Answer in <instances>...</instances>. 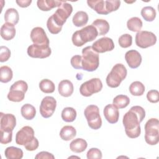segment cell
Wrapping results in <instances>:
<instances>
[{
  "mask_svg": "<svg viewBox=\"0 0 159 159\" xmlns=\"http://www.w3.org/2000/svg\"><path fill=\"white\" fill-rule=\"evenodd\" d=\"M99 65V58L98 53L96 52L91 46L84 47L82 50V69L87 71H94L97 70Z\"/></svg>",
  "mask_w": 159,
  "mask_h": 159,
  "instance_id": "cell-3",
  "label": "cell"
},
{
  "mask_svg": "<svg viewBox=\"0 0 159 159\" xmlns=\"http://www.w3.org/2000/svg\"><path fill=\"white\" fill-rule=\"evenodd\" d=\"M127 74V71L125 66L122 63H117L107 75L106 79V84L110 88H117L126 78Z\"/></svg>",
  "mask_w": 159,
  "mask_h": 159,
  "instance_id": "cell-5",
  "label": "cell"
},
{
  "mask_svg": "<svg viewBox=\"0 0 159 159\" xmlns=\"http://www.w3.org/2000/svg\"><path fill=\"white\" fill-rule=\"evenodd\" d=\"M16 35V29L14 25L6 22L1 27V36L5 40H11Z\"/></svg>",
  "mask_w": 159,
  "mask_h": 159,
  "instance_id": "cell-21",
  "label": "cell"
},
{
  "mask_svg": "<svg viewBox=\"0 0 159 159\" xmlns=\"http://www.w3.org/2000/svg\"><path fill=\"white\" fill-rule=\"evenodd\" d=\"M74 90L73 83L68 80H63L61 81L58 86V91L59 94L63 97L70 96Z\"/></svg>",
  "mask_w": 159,
  "mask_h": 159,
  "instance_id": "cell-20",
  "label": "cell"
},
{
  "mask_svg": "<svg viewBox=\"0 0 159 159\" xmlns=\"http://www.w3.org/2000/svg\"><path fill=\"white\" fill-rule=\"evenodd\" d=\"M159 122L157 118H151L145 124V140L150 145H155L159 141Z\"/></svg>",
  "mask_w": 159,
  "mask_h": 159,
  "instance_id": "cell-6",
  "label": "cell"
},
{
  "mask_svg": "<svg viewBox=\"0 0 159 159\" xmlns=\"http://www.w3.org/2000/svg\"><path fill=\"white\" fill-rule=\"evenodd\" d=\"M98 35V30L91 24L75 32L72 35L71 40L73 45L76 47H81L86 42L94 40Z\"/></svg>",
  "mask_w": 159,
  "mask_h": 159,
  "instance_id": "cell-2",
  "label": "cell"
},
{
  "mask_svg": "<svg viewBox=\"0 0 159 159\" xmlns=\"http://www.w3.org/2000/svg\"><path fill=\"white\" fill-rule=\"evenodd\" d=\"M157 42V37L152 32L139 31L135 35V43L142 48H146L154 45Z\"/></svg>",
  "mask_w": 159,
  "mask_h": 159,
  "instance_id": "cell-11",
  "label": "cell"
},
{
  "mask_svg": "<svg viewBox=\"0 0 159 159\" xmlns=\"http://www.w3.org/2000/svg\"><path fill=\"white\" fill-rule=\"evenodd\" d=\"M103 113L105 119L109 123L115 124L117 122L119 117V112L117 108L113 104H109L106 106Z\"/></svg>",
  "mask_w": 159,
  "mask_h": 159,
  "instance_id": "cell-19",
  "label": "cell"
},
{
  "mask_svg": "<svg viewBox=\"0 0 159 159\" xmlns=\"http://www.w3.org/2000/svg\"><path fill=\"white\" fill-rule=\"evenodd\" d=\"M91 47L97 53H104L112 51L114 48V43L111 38L104 37L95 41Z\"/></svg>",
  "mask_w": 159,
  "mask_h": 159,
  "instance_id": "cell-15",
  "label": "cell"
},
{
  "mask_svg": "<svg viewBox=\"0 0 159 159\" xmlns=\"http://www.w3.org/2000/svg\"><path fill=\"white\" fill-rule=\"evenodd\" d=\"M57 107V101L52 96H45L40 105V113L44 118L50 117L54 113Z\"/></svg>",
  "mask_w": 159,
  "mask_h": 159,
  "instance_id": "cell-13",
  "label": "cell"
},
{
  "mask_svg": "<svg viewBox=\"0 0 159 159\" xmlns=\"http://www.w3.org/2000/svg\"><path fill=\"white\" fill-rule=\"evenodd\" d=\"M71 65L75 69H82L81 56L79 55H74L71 58Z\"/></svg>",
  "mask_w": 159,
  "mask_h": 159,
  "instance_id": "cell-43",
  "label": "cell"
},
{
  "mask_svg": "<svg viewBox=\"0 0 159 159\" xmlns=\"http://www.w3.org/2000/svg\"><path fill=\"white\" fill-rule=\"evenodd\" d=\"M147 98L152 103H157L159 101V93L157 90H150L147 94Z\"/></svg>",
  "mask_w": 159,
  "mask_h": 159,
  "instance_id": "cell-42",
  "label": "cell"
},
{
  "mask_svg": "<svg viewBox=\"0 0 159 159\" xmlns=\"http://www.w3.org/2000/svg\"><path fill=\"white\" fill-rule=\"evenodd\" d=\"M30 39L34 44L49 45V39L44 29L40 27H36L32 29L30 32Z\"/></svg>",
  "mask_w": 159,
  "mask_h": 159,
  "instance_id": "cell-16",
  "label": "cell"
},
{
  "mask_svg": "<svg viewBox=\"0 0 159 159\" xmlns=\"http://www.w3.org/2000/svg\"><path fill=\"white\" fill-rule=\"evenodd\" d=\"M0 130L12 131L16 125V117L12 114L0 113Z\"/></svg>",
  "mask_w": 159,
  "mask_h": 159,
  "instance_id": "cell-17",
  "label": "cell"
},
{
  "mask_svg": "<svg viewBox=\"0 0 159 159\" xmlns=\"http://www.w3.org/2000/svg\"><path fill=\"white\" fill-rule=\"evenodd\" d=\"M4 154L7 159H21L23 157V151L19 148L13 146L7 147Z\"/></svg>",
  "mask_w": 159,
  "mask_h": 159,
  "instance_id": "cell-28",
  "label": "cell"
},
{
  "mask_svg": "<svg viewBox=\"0 0 159 159\" xmlns=\"http://www.w3.org/2000/svg\"><path fill=\"white\" fill-rule=\"evenodd\" d=\"M88 14L83 11H78L73 17L72 21L73 24L78 27L84 26L88 21Z\"/></svg>",
  "mask_w": 159,
  "mask_h": 159,
  "instance_id": "cell-25",
  "label": "cell"
},
{
  "mask_svg": "<svg viewBox=\"0 0 159 159\" xmlns=\"http://www.w3.org/2000/svg\"><path fill=\"white\" fill-rule=\"evenodd\" d=\"M35 158H36V159H42V158L43 159H45V158L54 159L55 157L51 153H49V152H45V151H42V152L38 153L36 155V156L35 157Z\"/></svg>",
  "mask_w": 159,
  "mask_h": 159,
  "instance_id": "cell-44",
  "label": "cell"
},
{
  "mask_svg": "<svg viewBox=\"0 0 159 159\" xmlns=\"http://www.w3.org/2000/svg\"><path fill=\"white\" fill-rule=\"evenodd\" d=\"M76 110L71 107H66L62 110L61 112V118L66 122H73L76 117Z\"/></svg>",
  "mask_w": 159,
  "mask_h": 159,
  "instance_id": "cell-31",
  "label": "cell"
},
{
  "mask_svg": "<svg viewBox=\"0 0 159 159\" xmlns=\"http://www.w3.org/2000/svg\"><path fill=\"white\" fill-rule=\"evenodd\" d=\"M88 159H101L102 158V152L97 148H90L86 154Z\"/></svg>",
  "mask_w": 159,
  "mask_h": 159,
  "instance_id": "cell-39",
  "label": "cell"
},
{
  "mask_svg": "<svg viewBox=\"0 0 159 159\" xmlns=\"http://www.w3.org/2000/svg\"><path fill=\"white\" fill-rule=\"evenodd\" d=\"M88 147L86 141L81 138H77L73 140L70 144V150L75 153H81L84 152Z\"/></svg>",
  "mask_w": 159,
  "mask_h": 159,
  "instance_id": "cell-24",
  "label": "cell"
},
{
  "mask_svg": "<svg viewBox=\"0 0 159 159\" xmlns=\"http://www.w3.org/2000/svg\"><path fill=\"white\" fill-rule=\"evenodd\" d=\"M27 54L29 57L35 58H45L52 53L49 45H39L33 43L27 48Z\"/></svg>",
  "mask_w": 159,
  "mask_h": 159,
  "instance_id": "cell-14",
  "label": "cell"
},
{
  "mask_svg": "<svg viewBox=\"0 0 159 159\" xmlns=\"http://www.w3.org/2000/svg\"><path fill=\"white\" fill-rule=\"evenodd\" d=\"M28 89L27 83L23 80L14 82L10 87L7 94V99L12 102H20L25 97V93Z\"/></svg>",
  "mask_w": 159,
  "mask_h": 159,
  "instance_id": "cell-7",
  "label": "cell"
},
{
  "mask_svg": "<svg viewBox=\"0 0 159 159\" xmlns=\"http://www.w3.org/2000/svg\"><path fill=\"white\" fill-rule=\"evenodd\" d=\"M4 18L6 22L11 23L15 25L18 23L19 20V12L14 8H9L6 11Z\"/></svg>",
  "mask_w": 159,
  "mask_h": 159,
  "instance_id": "cell-27",
  "label": "cell"
},
{
  "mask_svg": "<svg viewBox=\"0 0 159 159\" xmlns=\"http://www.w3.org/2000/svg\"><path fill=\"white\" fill-rule=\"evenodd\" d=\"M22 117L26 120L33 119L36 115V110L34 106L30 104H25L20 109Z\"/></svg>",
  "mask_w": 159,
  "mask_h": 159,
  "instance_id": "cell-29",
  "label": "cell"
},
{
  "mask_svg": "<svg viewBox=\"0 0 159 159\" xmlns=\"http://www.w3.org/2000/svg\"><path fill=\"white\" fill-rule=\"evenodd\" d=\"M13 76L12 70L8 66H2L0 67V81L6 83L11 81Z\"/></svg>",
  "mask_w": 159,
  "mask_h": 159,
  "instance_id": "cell-33",
  "label": "cell"
},
{
  "mask_svg": "<svg viewBox=\"0 0 159 159\" xmlns=\"http://www.w3.org/2000/svg\"><path fill=\"white\" fill-rule=\"evenodd\" d=\"M47 27L48 31L52 34H57L61 30L62 27L58 26L55 22L53 21L52 17L50 16L48 17L47 22Z\"/></svg>",
  "mask_w": 159,
  "mask_h": 159,
  "instance_id": "cell-38",
  "label": "cell"
},
{
  "mask_svg": "<svg viewBox=\"0 0 159 159\" xmlns=\"http://www.w3.org/2000/svg\"><path fill=\"white\" fill-rule=\"evenodd\" d=\"M1 132V140L0 142L2 144H7L12 141V131H2Z\"/></svg>",
  "mask_w": 159,
  "mask_h": 159,
  "instance_id": "cell-40",
  "label": "cell"
},
{
  "mask_svg": "<svg viewBox=\"0 0 159 159\" xmlns=\"http://www.w3.org/2000/svg\"><path fill=\"white\" fill-rule=\"evenodd\" d=\"M40 89L45 93H52L55 89L53 82L48 79H43L39 83Z\"/></svg>",
  "mask_w": 159,
  "mask_h": 159,
  "instance_id": "cell-36",
  "label": "cell"
},
{
  "mask_svg": "<svg viewBox=\"0 0 159 159\" xmlns=\"http://www.w3.org/2000/svg\"><path fill=\"white\" fill-rule=\"evenodd\" d=\"M87 3L98 14L103 15H107L113 11H117L120 5V1L119 0H88L87 1Z\"/></svg>",
  "mask_w": 159,
  "mask_h": 159,
  "instance_id": "cell-4",
  "label": "cell"
},
{
  "mask_svg": "<svg viewBox=\"0 0 159 159\" xmlns=\"http://www.w3.org/2000/svg\"><path fill=\"white\" fill-rule=\"evenodd\" d=\"M64 1L55 0H38L37 5L39 9L42 11H48L51 9L59 7Z\"/></svg>",
  "mask_w": 159,
  "mask_h": 159,
  "instance_id": "cell-22",
  "label": "cell"
},
{
  "mask_svg": "<svg viewBox=\"0 0 159 159\" xmlns=\"http://www.w3.org/2000/svg\"><path fill=\"white\" fill-rule=\"evenodd\" d=\"M16 2L20 7H27L32 3L31 0H17Z\"/></svg>",
  "mask_w": 159,
  "mask_h": 159,
  "instance_id": "cell-45",
  "label": "cell"
},
{
  "mask_svg": "<svg viewBox=\"0 0 159 159\" xmlns=\"http://www.w3.org/2000/svg\"><path fill=\"white\" fill-rule=\"evenodd\" d=\"M11 57V51L6 46H1L0 47V61L5 62L7 61Z\"/></svg>",
  "mask_w": 159,
  "mask_h": 159,
  "instance_id": "cell-41",
  "label": "cell"
},
{
  "mask_svg": "<svg viewBox=\"0 0 159 159\" xmlns=\"http://www.w3.org/2000/svg\"><path fill=\"white\" fill-rule=\"evenodd\" d=\"M92 25L96 29L98 35H104L109 30V24L108 22L102 19H97L93 21Z\"/></svg>",
  "mask_w": 159,
  "mask_h": 159,
  "instance_id": "cell-23",
  "label": "cell"
},
{
  "mask_svg": "<svg viewBox=\"0 0 159 159\" xmlns=\"http://www.w3.org/2000/svg\"><path fill=\"white\" fill-rule=\"evenodd\" d=\"M125 61L131 68H138L142 63V56L140 53L135 50H130L125 54Z\"/></svg>",
  "mask_w": 159,
  "mask_h": 159,
  "instance_id": "cell-18",
  "label": "cell"
},
{
  "mask_svg": "<svg viewBox=\"0 0 159 159\" xmlns=\"http://www.w3.org/2000/svg\"><path fill=\"white\" fill-rule=\"evenodd\" d=\"M118 42L122 48H128L132 43V37L129 34H124L119 37Z\"/></svg>",
  "mask_w": 159,
  "mask_h": 159,
  "instance_id": "cell-37",
  "label": "cell"
},
{
  "mask_svg": "<svg viewBox=\"0 0 159 159\" xmlns=\"http://www.w3.org/2000/svg\"><path fill=\"white\" fill-rule=\"evenodd\" d=\"M142 25V20L137 17H131L127 22V27L128 29L132 32H138L140 31Z\"/></svg>",
  "mask_w": 159,
  "mask_h": 159,
  "instance_id": "cell-30",
  "label": "cell"
},
{
  "mask_svg": "<svg viewBox=\"0 0 159 159\" xmlns=\"http://www.w3.org/2000/svg\"><path fill=\"white\" fill-rule=\"evenodd\" d=\"M130 103L129 98L124 94L116 96L113 99V104L117 109H123L126 107Z\"/></svg>",
  "mask_w": 159,
  "mask_h": 159,
  "instance_id": "cell-35",
  "label": "cell"
},
{
  "mask_svg": "<svg viewBox=\"0 0 159 159\" xmlns=\"http://www.w3.org/2000/svg\"><path fill=\"white\" fill-rule=\"evenodd\" d=\"M73 12V7L66 1H63V3L58 7L55 13L51 16L55 23L58 26L63 27V24L66 21L67 19L70 16Z\"/></svg>",
  "mask_w": 159,
  "mask_h": 159,
  "instance_id": "cell-9",
  "label": "cell"
},
{
  "mask_svg": "<svg viewBox=\"0 0 159 159\" xmlns=\"http://www.w3.org/2000/svg\"><path fill=\"white\" fill-rule=\"evenodd\" d=\"M88 125L94 130H98L102 125V119L99 114V107L93 104L88 106L84 111Z\"/></svg>",
  "mask_w": 159,
  "mask_h": 159,
  "instance_id": "cell-8",
  "label": "cell"
},
{
  "mask_svg": "<svg viewBox=\"0 0 159 159\" xmlns=\"http://www.w3.org/2000/svg\"><path fill=\"white\" fill-rule=\"evenodd\" d=\"M145 117L144 109L139 106H132L123 116L122 123L127 137L135 139L139 137L141 133L140 123Z\"/></svg>",
  "mask_w": 159,
  "mask_h": 159,
  "instance_id": "cell-1",
  "label": "cell"
},
{
  "mask_svg": "<svg viewBox=\"0 0 159 159\" xmlns=\"http://www.w3.org/2000/svg\"><path fill=\"white\" fill-rule=\"evenodd\" d=\"M102 88V83L98 78H92L83 83L80 88V94L84 97H89L94 93H99Z\"/></svg>",
  "mask_w": 159,
  "mask_h": 159,
  "instance_id": "cell-10",
  "label": "cell"
},
{
  "mask_svg": "<svg viewBox=\"0 0 159 159\" xmlns=\"http://www.w3.org/2000/svg\"><path fill=\"white\" fill-rule=\"evenodd\" d=\"M141 16L145 20L152 22L156 17V11L152 6H145L141 10Z\"/></svg>",
  "mask_w": 159,
  "mask_h": 159,
  "instance_id": "cell-34",
  "label": "cell"
},
{
  "mask_svg": "<svg viewBox=\"0 0 159 159\" xmlns=\"http://www.w3.org/2000/svg\"><path fill=\"white\" fill-rule=\"evenodd\" d=\"M34 139V130L32 127L28 125L21 128L16 135V143L24 147L32 142Z\"/></svg>",
  "mask_w": 159,
  "mask_h": 159,
  "instance_id": "cell-12",
  "label": "cell"
},
{
  "mask_svg": "<svg viewBox=\"0 0 159 159\" xmlns=\"http://www.w3.org/2000/svg\"><path fill=\"white\" fill-rule=\"evenodd\" d=\"M76 135L75 128L71 125H65L60 132V137L65 141H69L73 139Z\"/></svg>",
  "mask_w": 159,
  "mask_h": 159,
  "instance_id": "cell-26",
  "label": "cell"
},
{
  "mask_svg": "<svg viewBox=\"0 0 159 159\" xmlns=\"http://www.w3.org/2000/svg\"><path fill=\"white\" fill-rule=\"evenodd\" d=\"M129 91L133 96H142L145 92V86L142 83L139 81L132 82L129 86Z\"/></svg>",
  "mask_w": 159,
  "mask_h": 159,
  "instance_id": "cell-32",
  "label": "cell"
}]
</instances>
